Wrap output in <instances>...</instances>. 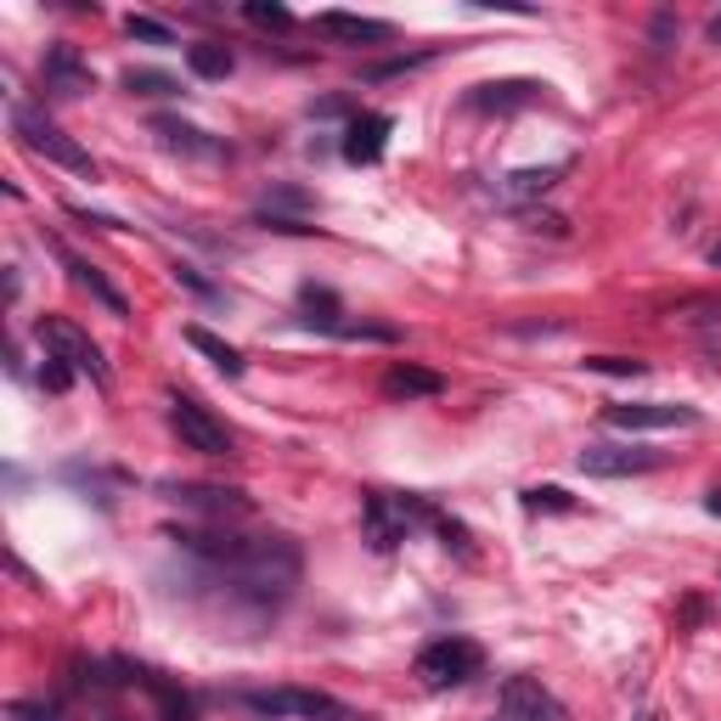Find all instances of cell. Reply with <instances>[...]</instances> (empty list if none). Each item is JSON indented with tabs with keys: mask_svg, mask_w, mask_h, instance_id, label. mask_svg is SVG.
<instances>
[{
	"mask_svg": "<svg viewBox=\"0 0 721 721\" xmlns=\"http://www.w3.org/2000/svg\"><path fill=\"white\" fill-rule=\"evenodd\" d=\"M62 265H68V276H73V283H79V288H85V294H91L96 305H107L113 316H130V305H125V294H118V288L107 283V276H102V271H96L91 260H79V254H68V249H62Z\"/></svg>",
	"mask_w": 721,
	"mask_h": 721,
	"instance_id": "e0dca14e",
	"label": "cell"
},
{
	"mask_svg": "<svg viewBox=\"0 0 721 721\" xmlns=\"http://www.w3.org/2000/svg\"><path fill=\"white\" fill-rule=\"evenodd\" d=\"M271 209H316V197L299 192V186H271L265 204H260V215H271Z\"/></svg>",
	"mask_w": 721,
	"mask_h": 721,
	"instance_id": "4316f807",
	"label": "cell"
},
{
	"mask_svg": "<svg viewBox=\"0 0 721 721\" xmlns=\"http://www.w3.org/2000/svg\"><path fill=\"white\" fill-rule=\"evenodd\" d=\"M439 389H446V378L428 373V367H412V360H394V367L384 373L389 400H423V394H439Z\"/></svg>",
	"mask_w": 721,
	"mask_h": 721,
	"instance_id": "2e32d148",
	"label": "cell"
},
{
	"mask_svg": "<svg viewBox=\"0 0 721 721\" xmlns=\"http://www.w3.org/2000/svg\"><path fill=\"white\" fill-rule=\"evenodd\" d=\"M389 130H394L389 113H360V118H350V130H344V158H350V164H378L384 147H389Z\"/></svg>",
	"mask_w": 721,
	"mask_h": 721,
	"instance_id": "7c38bea8",
	"label": "cell"
},
{
	"mask_svg": "<svg viewBox=\"0 0 721 721\" xmlns=\"http://www.w3.org/2000/svg\"><path fill=\"white\" fill-rule=\"evenodd\" d=\"M671 39H676V18L660 12V18H654V46H671Z\"/></svg>",
	"mask_w": 721,
	"mask_h": 721,
	"instance_id": "1f68e13d",
	"label": "cell"
},
{
	"mask_svg": "<svg viewBox=\"0 0 721 721\" xmlns=\"http://www.w3.org/2000/svg\"><path fill=\"white\" fill-rule=\"evenodd\" d=\"M631 721H660V716H631Z\"/></svg>",
	"mask_w": 721,
	"mask_h": 721,
	"instance_id": "8d00e7d4",
	"label": "cell"
},
{
	"mask_svg": "<svg viewBox=\"0 0 721 721\" xmlns=\"http://www.w3.org/2000/svg\"><path fill=\"white\" fill-rule=\"evenodd\" d=\"M7 721H57V710L34 705V699H12V705H7Z\"/></svg>",
	"mask_w": 721,
	"mask_h": 721,
	"instance_id": "4dcf8cb0",
	"label": "cell"
},
{
	"mask_svg": "<svg viewBox=\"0 0 721 721\" xmlns=\"http://www.w3.org/2000/svg\"><path fill=\"white\" fill-rule=\"evenodd\" d=\"M705 513H716V518H721V491H710V496H705Z\"/></svg>",
	"mask_w": 721,
	"mask_h": 721,
	"instance_id": "e575fe53",
	"label": "cell"
},
{
	"mask_svg": "<svg viewBox=\"0 0 721 721\" xmlns=\"http://www.w3.org/2000/svg\"><path fill=\"white\" fill-rule=\"evenodd\" d=\"M39 73H46V91H62V96H85V91H96L91 62L79 57L73 46H52L46 62H39Z\"/></svg>",
	"mask_w": 721,
	"mask_h": 721,
	"instance_id": "8fae6325",
	"label": "cell"
},
{
	"mask_svg": "<svg viewBox=\"0 0 721 721\" xmlns=\"http://www.w3.org/2000/svg\"><path fill=\"white\" fill-rule=\"evenodd\" d=\"M243 18H249L254 28H271V34H288V28H294V12L276 7V0H249Z\"/></svg>",
	"mask_w": 721,
	"mask_h": 721,
	"instance_id": "603a6c76",
	"label": "cell"
},
{
	"mask_svg": "<svg viewBox=\"0 0 721 721\" xmlns=\"http://www.w3.org/2000/svg\"><path fill=\"white\" fill-rule=\"evenodd\" d=\"M12 130L23 136V147H34L39 158H52V164H62V170H73V175H85V181H96V158L79 147L73 136H62L57 125L39 107H28V102H12Z\"/></svg>",
	"mask_w": 721,
	"mask_h": 721,
	"instance_id": "3957f363",
	"label": "cell"
},
{
	"mask_svg": "<svg viewBox=\"0 0 721 721\" xmlns=\"http://www.w3.org/2000/svg\"><path fill=\"white\" fill-rule=\"evenodd\" d=\"M665 457L660 451H637V446H586L581 457H575V468L581 473H592V479H626V473H654Z\"/></svg>",
	"mask_w": 721,
	"mask_h": 721,
	"instance_id": "9c48e42d",
	"label": "cell"
},
{
	"mask_svg": "<svg viewBox=\"0 0 721 721\" xmlns=\"http://www.w3.org/2000/svg\"><path fill=\"white\" fill-rule=\"evenodd\" d=\"M558 181H564V164H541V170H513L502 186H496V197L502 204H530V197H541V192H552Z\"/></svg>",
	"mask_w": 721,
	"mask_h": 721,
	"instance_id": "ac0fdd59",
	"label": "cell"
},
{
	"mask_svg": "<svg viewBox=\"0 0 721 721\" xmlns=\"http://www.w3.org/2000/svg\"><path fill=\"white\" fill-rule=\"evenodd\" d=\"M525 507L530 513H575V496L558 485H536V491H525Z\"/></svg>",
	"mask_w": 721,
	"mask_h": 721,
	"instance_id": "d4e9b609",
	"label": "cell"
},
{
	"mask_svg": "<svg viewBox=\"0 0 721 721\" xmlns=\"http://www.w3.org/2000/svg\"><path fill=\"white\" fill-rule=\"evenodd\" d=\"M705 34H710V46H721V12H716V18L705 23Z\"/></svg>",
	"mask_w": 721,
	"mask_h": 721,
	"instance_id": "836d02e7",
	"label": "cell"
},
{
	"mask_svg": "<svg viewBox=\"0 0 721 721\" xmlns=\"http://www.w3.org/2000/svg\"><path fill=\"white\" fill-rule=\"evenodd\" d=\"M502 716L507 721H570L564 699L541 688V676H507L502 683Z\"/></svg>",
	"mask_w": 721,
	"mask_h": 721,
	"instance_id": "8992f818",
	"label": "cell"
},
{
	"mask_svg": "<svg viewBox=\"0 0 721 721\" xmlns=\"http://www.w3.org/2000/svg\"><path fill=\"white\" fill-rule=\"evenodd\" d=\"M434 507L423 502V496H389V491H373L367 502H360V525H367V541L378 547V552H389V547H400L417 525H434Z\"/></svg>",
	"mask_w": 721,
	"mask_h": 721,
	"instance_id": "7a4b0ae2",
	"label": "cell"
},
{
	"mask_svg": "<svg viewBox=\"0 0 721 721\" xmlns=\"http://www.w3.org/2000/svg\"><path fill=\"white\" fill-rule=\"evenodd\" d=\"M586 373H609V378H643L649 360H626V355H586Z\"/></svg>",
	"mask_w": 721,
	"mask_h": 721,
	"instance_id": "484cf974",
	"label": "cell"
},
{
	"mask_svg": "<svg viewBox=\"0 0 721 721\" xmlns=\"http://www.w3.org/2000/svg\"><path fill=\"white\" fill-rule=\"evenodd\" d=\"M125 28H130V39H147V46H175V28L158 18H130Z\"/></svg>",
	"mask_w": 721,
	"mask_h": 721,
	"instance_id": "83f0119b",
	"label": "cell"
},
{
	"mask_svg": "<svg viewBox=\"0 0 721 721\" xmlns=\"http://www.w3.org/2000/svg\"><path fill=\"white\" fill-rule=\"evenodd\" d=\"M316 34H322V39H339V46H384V39H389V23L355 18V12H322V18H316Z\"/></svg>",
	"mask_w": 721,
	"mask_h": 721,
	"instance_id": "5bb4252c",
	"label": "cell"
},
{
	"mask_svg": "<svg viewBox=\"0 0 721 721\" xmlns=\"http://www.w3.org/2000/svg\"><path fill=\"white\" fill-rule=\"evenodd\" d=\"M541 91L547 85H536V79H491V85H473L462 96V107L468 113H518V107L541 102Z\"/></svg>",
	"mask_w": 721,
	"mask_h": 721,
	"instance_id": "30bf717a",
	"label": "cell"
},
{
	"mask_svg": "<svg viewBox=\"0 0 721 721\" xmlns=\"http://www.w3.org/2000/svg\"><path fill=\"white\" fill-rule=\"evenodd\" d=\"M34 339H39V350H46V355L68 360L73 373H85V378L107 384V360H102V350H96L85 333H79L73 322H62V316H39V322H34Z\"/></svg>",
	"mask_w": 721,
	"mask_h": 721,
	"instance_id": "5b68a950",
	"label": "cell"
},
{
	"mask_svg": "<svg viewBox=\"0 0 721 721\" xmlns=\"http://www.w3.org/2000/svg\"><path fill=\"white\" fill-rule=\"evenodd\" d=\"M710 265H721V243H716V249H710Z\"/></svg>",
	"mask_w": 721,
	"mask_h": 721,
	"instance_id": "d590c367",
	"label": "cell"
},
{
	"mask_svg": "<svg viewBox=\"0 0 721 721\" xmlns=\"http://www.w3.org/2000/svg\"><path fill=\"white\" fill-rule=\"evenodd\" d=\"M186 68L197 79H226L237 68V57H231V46H220V39H197V46H186Z\"/></svg>",
	"mask_w": 721,
	"mask_h": 721,
	"instance_id": "44dd1931",
	"label": "cell"
},
{
	"mask_svg": "<svg viewBox=\"0 0 721 721\" xmlns=\"http://www.w3.org/2000/svg\"><path fill=\"white\" fill-rule=\"evenodd\" d=\"M186 344H192L197 355H209V360H215V367H220L226 378H237V373H243V367H249V360H243V355H237V350H231L226 339H215L209 328H186Z\"/></svg>",
	"mask_w": 721,
	"mask_h": 721,
	"instance_id": "7402d4cb",
	"label": "cell"
},
{
	"mask_svg": "<svg viewBox=\"0 0 721 721\" xmlns=\"http://www.w3.org/2000/svg\"><path fill=\"white\" fill-rule=\"evenodd\" d=\"M299 310H305V328H322V333H339V339H344V328H350V322H339L344 305H339L333 288L305 283V288H299Z\"/></svg>",
	"mask_w": 721,
	"mask_h": 721,
	"instance_id": "d6986e66",
	"label": "cell"
},
{
	"mask_svg": "<svg viewBox=\"0 0 721 721\" xmlns=\"http://www.w3.org/2000/svg\"><path fill=\"white\" fill-rule=\"evenodd\" d=\"M164 496L192 507V513H209V518H243L249 513L243 491H220V485H164Z\"/></svg>",
	"mask_w": 721,
	"mask_h": 721,
	"instance_id": "4fadbf2b",
	"label": "cell"
},
{
	"mask_svg": "<svg viewBox=\"0 0 721 721\" xmlns=\"http://www.w3.org/2000/svg\"><path fill=\"white\" fill-rule=\"evenodd\" d=\"M152 130H158V141H164L170 152H197V158H220L226 152L220 141H209L197 125H181V118H152Z\"/></svg>",
	"mask_w": 721,
	"mask_h": 721,
	"instance_id": "ffe728a7",
	"label": "cell"
},
{
	"mask_svg": "<svg viewBox=\"0 0 721 721\" xmlns=\"http://www.w3.org/2000/svg\"><path fill=\"white\" fill-rule=\"evenodd\" d=\"M609 428H694L699 407H671V400H631V407H609L604 412Z\"/></svg>",
	"mask_w": 721,
	"mask_h": 721,
	"instance_id": "ba28073f",
	"label": "cell"
},
{
	"mask_svg": "<svg viewBox=\"0 0 721 721\" xmlns=\"http://www.w3.org/2000/svg\"><path fill=\"white\" fill-rule=\"evenodd\" d=\"M249 705L260 716H328L333 710V699L316 688H265V694H249Z\"/></svg>",
	"mask_w": 721,
	"mask_h": 721,
	"instance_id": "9a60e30c",
	"label": "cell"
},
{
	"mask_svg": "<svg viewBox=\"0 0 721 721\" xmlns=\"http://www.w3.org/2000/svg\"><path fill=\"white\" fill-rule=\"evenodd\" d=\"M299 570H305V558L288 536H254L243 552L231 558V564H215V575L231 586L237 604H249V609H283L294 586H299Z\"/></svg>",
	"mask_w": 721,
	"mask_h": 721,
	"instance_id": "6da1fadb",
	"label": "cell"
},
{
	"mask_svg": "<svg viewBox=\"0 0 721 721\" xmlns=\"http://www.w3.org/2000/svg\"><path fill=\"white\" fill-rule=\"evenodd\" d=\"M175 276H181V283L192 288V294H204V299H215V288L204 283V276H197V271H186V265H175Z\"/></svg>",
	"mask_w": 721,
	"mask_h": 721,
	"instance_id": "d6a6232c",
	"label": "cell"
},
{
	"mask_svg": "<svg viewBox=\"0 0 721 721\" xmlns=\"http://www.w3.org/2000/svg\"><path fill=\"white\" fill-rule=\"evenodd\" d=\"M479 665H485V649H479L473 637H439V643H428L417 654L423 688H457L468 676H479Z\"/></svg>",
	"mask_w": 721,
	"mask_h": 721,
	"instance_id": "277c9868",
	"label": "cell"
},
{
	"mask_svg": "<svg viewBox=\"0 0 721 721\" xmlns=\"http://www.w3.org/2000/svg\"><path fill=\"white\" fill-rule=\"evenodd\" d=\"M125 91H136V96H170V91H181V85H175L164 68H130V73H125Z\"/></svg>",
	"mask_w": 721,
	"mask_h": 721,
	"instance_id": "cb8c5ba5",
	"label": "cell"
},
{
	"mask_svg": "<svg viewBox=\"0 0 721 721\" xmlns=\"http://www.w3.org/2000/svg\"><path fill=\"white\" fill-rule=\"evenodd\" d=\"M170 428L181 434V446L186 451H204V457H231V434L226 423H215L197 400H175L170 407Z\"/></svg>",
	"mask_w": 721,
	"mask_h": 721,
	"instance_id": "52a82bcc",
	"label": "cell"
},
{
	"mask_svg": "<svg viewBox=\"0 0 721 721\" xmlns=\"http://www.w3.org/2000/svg\"><path fill=\"white\" fill-rule=\"evenodd\" d=\"M434 52H417V57H389V62H373L367 68V79H389V73H407V68H423Z\"/></svg>",
	"mask_w": 721,
	"mask_h": 721,
	"instance_id": "f546056e",
	"label": "cell"
},
{
	"mask_svg": "<svg viewBox=\"0 0 721 721\" xmlns=\"http://www.w3.org/2000/svg\"><path fill=\"white\" fill-rule=\"evenodd\" d=\"M39 384H46L52 394H62V389L73 384V367H68V360H57V355H46V367H39Z\"/></svg>",
	"mask_w": 721,
	"mask_h": 721,
	"instance_id": "f1b7e54d",
	"label": "cell"
}]
</instances>
